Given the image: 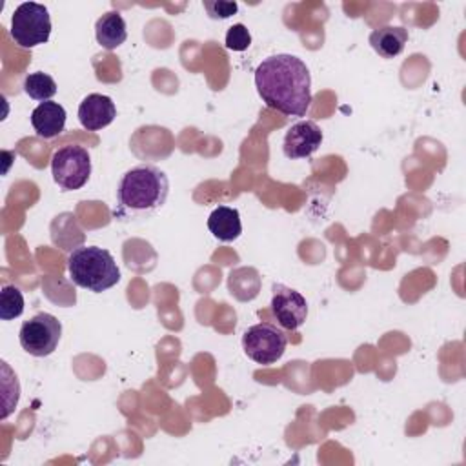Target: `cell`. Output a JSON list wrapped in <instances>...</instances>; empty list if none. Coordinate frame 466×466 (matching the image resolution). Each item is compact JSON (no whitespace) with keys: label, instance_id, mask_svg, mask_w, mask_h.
Returning <instances> with one entry per match:
<instances>
[{"label":"cell","instance_id":"6da1fadb","mask_svg":"<svg viewBox=\"0 0 466 466\" xmlns=\"http://www.w3.org/2000/svg\"><path fill=\"white\" fill-rule=\"evenodd\" d=\"M255 87L262 102L288 116H306L311 104L308 66L295 55L268 56L255 69Z\"/></svg>","mask_w":466,"mask_h":466},{"label":"cell","instance_id":"7a4b0ae2","mask_svg":"<svg viewBox=\"0 0 466 466\" xmlns=\"http://www.w3.org/2000/svg\"><path fill=\"white\" fill-rule=\"evenodd\" d=\"M169 191V180L157 166H135L126 171L116 187L113 215L120 220L147 218L157 213Z\"/></svg>","mask_w":466,"mask_h":466},{"label":"cell","instance_id":"3957f363","mask_svg":"<svg viewBox=\"0 0 466 466\" xmlns=\"http://www.w3.org/2000/svg\"><path fill=\"white\" fill-rule=\"evenodd\" d=\"M67 271L78 288L93 293H102L120 280L113 255L98 246L76 248L67 258Z\"/></svg>","mask_w":466,"mask_h":466},{"label":"cell","instance_id":"277c9868","mask_svg":"<svg viewBox=\"0 0 466 466\" xmlns=\"http://www.w3.org/2000/svg\"><path fill=\"white\" fill-rule=\"evenodd\" d=\"M9 33L15 44L25 49L46 44L51 35V18L47 7L36 2L20 4L11 16Z\"/></svg>","mask_w":466,"mask_h":466},{"label":"cell","instance_id":"5b68a950","mask_svg":"<svg viewBox=\"0 0 466 466\" xmlns=\"http://www.w3.org/2000/svg\"><path fill=\"white\" fill-rule=\"evenodd\" d=\"M53 180L64 191L80 189L91 175V158L86 147L76 144H67L53 153L51 158Z\"/></svg>","mask_w":466,"mask_h":466},{"label":"cell","instance_id":"8992f818","mask_svg":"<svg viewBox=\"0 0 466 466\" xmlns=\"http://www.w3.org/2000/svg\"><path fill=\"white\" fill-rule=\"evenodd\" d=\"M288 337L282 329L269 322L249 326L242 335L244 353L257 364H275L286 351Z\"/></svg>","mask_w":466,"mask_h":466},{"label":"cell","instance_id":"52a82bcc","mask_svg":"<svg viewBox=\"0 0 466 466\" xmlns=\"http://www.w3.org/2000/svg\"><path fill=\"white\" fill-rule=\"evenodd\" d=\"M62 337V324L51 313H36L20 328V346L33 357L51 355Z\"/></svg>","mask_w":466,"mask_h":466},{"label":"cell","instance_id":"ba28073f","mask_svg":"<svg viewBox=\"0 0 466 466\" xmlns=\"http://www.w3.org/2000/svg\"><path fill=\"white\" fill-rule=\"evenodd\" d=\"M271 311L284 329H297L306 322L308 302L297 289L284 284H273Z\"/></svg>","mask_w":466,"mask_h":466},{"label":"cell","instance_id":"9c48e42d","mask_svg":"<svg viewBox=\"0 0 466 466\" xmlns=\"http://www.w3.org/2000/svg\"><path fill=\"white\" fill-rule=\"evenodd\" d=\"M322 144V131L313 120L295 122L284 137L282 151L288 158H306L313 155Z\"/></svg>","mask_w":466,"mask_h":466},{"label":"cell","instance_id":"30bf717a","mask_svg":"<svg viewBox=\"0 0 466 466\" xmlns=\"http://www.w3.org/2000/svg\"><path fill=\"white\" fill-rule=\"evenodd\" d=\"M116 116L115 102L100 93L87 95L78 106V120L87 131H98L109 126Z\"/></svg>","mask_w":466,"mask_h":466},{"label":"cell","instance_id":"8fae6325","mask_svg":"<svg viewBox=\"0 0 466 466\" xmlns=\"http://www.w3.org/2000/svg\"><path fill=\"white\" fill-rule=\"evenodd\" d=\"M66 116V109L58 102H40L31 113V126L40 138H55L64 131Z\"/></svg>","mask_w":466,"mask_h":466},{"label":"cell","instance_id":"7c38bea8","mask_svg":"<svg viewBox=\"0 0 466 466\" xmlns=\"http://www.w3.org/2000/svg\"><path fill=\"white\" fill-rule=\"evenodd\" d=\"M370 46L382 58H393L402 53L408 42V29L402 25H382L370 33Z\"/></svg>","mask_w":466,"mask_h":466},{"label":"cell","instance_id":"4fadbf2b","mask_svg":"<svg viewBox=\"0 0 466 466\" xmlns=\"http://www.w3.org/2000/svg\"><path fill=\"white\" fill-rule=\"evenodd\" d=\"M208 229L220 242H231V240L238 238V235L242 233L238 209L229 208V206L215 208L208 217Z\"/></svg>","mask_w":466,"mask_h":466},{"label":"cell","instance_id":"5bb4252c","mask_svg":"<svg viewBox=\"0 0 466 466\" xmlns=\"http://www.w3.org/2000/svg\"><path fill=\"white\" fill-rule=\"evenodd\" d=\"M95 36L104 49H116L127 38L126 20L118 11H109L102 15L95 24Z\"/></svg>","mask_w":466,"mask_h":466},{"label":"cell","instance_id":"9a60e30c","mask_svg":"<svg viewBox=\"0 0 466 466\" xmlns=\"http://www.w3.org/2000/svg\"><path fill=\"white\" fill-rule=\"evenodd\" d=\"M229 293L238 300H251L258 295L260 277L253 268H238L229 273Z\"/></svg>","mask_w":466,"mask_h":466},{"label":"cell","instance_id":"2e32d148","mask_svg":"<svg viewBox=\"0 0 466 466\" xmlns=\"http://www.w3.org/2000/svg\"><path fill=\"white\" fill-rule=\"evenodd\" d=\"M24 91L38 102H47L56 95V82L47 73H29L24 78Z\"/></svg>","mask_w":466,"mask_h":466},{"label":"cell","instance_id":"e0dca14e","mask_svg":"<svg viewBox=\"0 0 466 466\" xmlns=\"http://www.w3.org/2000/svg\"><path fill=\"white\" fill-rule=\"evenodd\" d=\"M24 313V295L22 291L13 286L5 284L0 291V319L13 320Z\"/></svg>","mask_w":466,"mask_h":466},{"label":"cell","instance_id":"ac0fdd59","mask_svg":"<svg viewBox=\"0 0 466 466\" xmlns=\"http://www.w3.org/2000/svg\"><path fill=\"white\" fill-rule=\"evenodd\" d=\"M251 46V35L244 24H233L226 33V47L231 51H246Z\"/></svg>","mask_w":466,"mask_h":466},{"label":"cell","instance_id":"d6986e66","mask_svg":"<svg viewBox=\"0 0 466 466\" xmlns=\"http://www.w3.org/2000/svg\"><path fill=\"white\" fill-rule=\"evenodd\" d=\"M204 9L208 11L209 18H229L231 15H235L238 11L237 2H224V0H204Z\"/></svg>","mask_w":466,"mask_h":466}]
</instances>
